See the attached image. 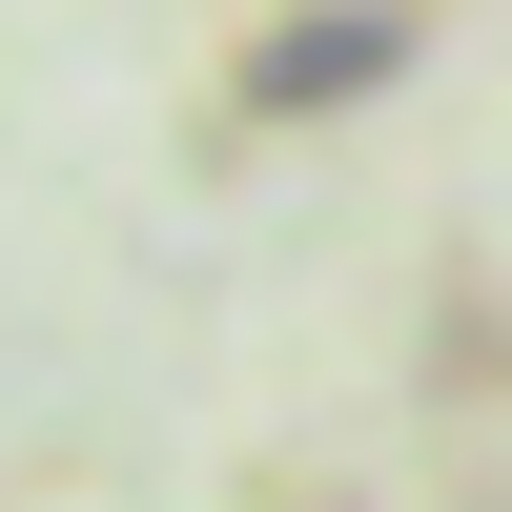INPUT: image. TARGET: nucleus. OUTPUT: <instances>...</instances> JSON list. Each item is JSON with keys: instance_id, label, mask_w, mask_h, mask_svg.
<instances>
[{"instance_id": "f257e3e1", "label": "nucleus", "mask_w": 512, "mask_h": 512, "mask_svg": "<svg viewBox=\"0 0 512 512\" xmlns=\"http://www.w3.org/2000/svg\"><path fill=\"white\" fill-rule=\"evenodd\" d=\"M369 82H410V0H308V21L246 41V103L267 123H328V103H369Z\"/></svg>"}]
</instances>
